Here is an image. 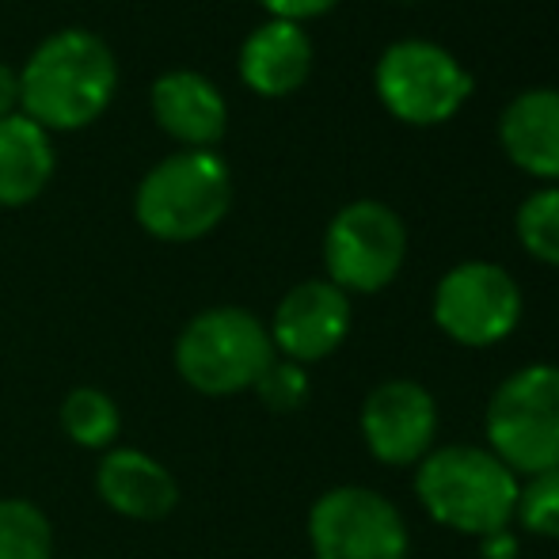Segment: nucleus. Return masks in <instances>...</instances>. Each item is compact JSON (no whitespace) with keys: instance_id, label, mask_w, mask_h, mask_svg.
Instances as JSON below:
<instances>
[{"instance_id":"1","label":"nucleus","mask_w":559,"mask_h":559,"mask_svg":"<svg viewBox=\"0 0 559 559\" xmlns=\"http://www.w3.org/2000/svg\"><path fill=\"white\" fill-rule=\"evenodd\" d=\"M118 84L115 53L92 31L50 35L20 73V107L43 130H81L107 111Z\"/></svg>"},{"instance_id":"2","label":"nucleus","mask_w":559,"mask_h":559,"mask_svg":"<svg viewBox=\"0 0 559 559\" xmlns=\"http://www.w3.org/2000/svg\"><path fill=\"white\" fill-rule=\"evenodd\" d=\"M518 476L479 445L430 449L415 472V495L438 525L464 537H491L507 530L518 510Z\"/></svg>"},{"instance_id":"3","label":"nucleus","mask_w":559,"mask_h":559,"mask_svg":"<svg viewBox=\"0 0 559 559\" xmlns=\"http://www.w3.org/2000/svg\"><path fill=\"white\" fill-rule=\"evenodd\" d=\"M233 206L228 164L210 148H183L160 160L138 187V222L148 236L168 243L202 240L225 222Z\"/></svg>"},{"instance_id":"4","label":"nucleus","mask_w":559,"mask_h":559,"mask_svg":"<svg viewBox=\"0 0 559 559\" xmlns=\"http://www.w3.org/2000/svg\"><path fill=\"white\" fill-rule=\"evenodd\" d=\"M274 358L278 354L266 324L236 305L199 312L176 338V373L202 396H236L255 389Z\"/></svg>"},{"instance_id":"5","label":"nucleus","mask_w":559,"mask_h":559,"mask_svg":"<svg viewBox=\"0 0 559 559\" xmlns=\"http://www.w3.org/2000/svg\"><path fill=\"white\" fill-rule=\"evenodd\" d=\"M484 435L514 476L559 468V366L537 361L510 373L487 404Z\"/></svg>"},{"instance_id":"6","label":"nucleus","mask_w":559,"mask_h":559,"mask_svg":"<svg viewBox=\"0 0 559 559\" xmlns=\"http://www.w3.org/2000/svg\"><path fill=\"white\" fill-rule=\"evenodd\" d=\"M377 99L407 126H442L472 99V73L430 38L392 43L377 61Z\"/></svg>"},{"instance_id":"7","label":"nucleus","mask_w":559,"mask_h":559,"mask_svg":"<svg viewBox=\"0 0 559 559\" xmlns=\"http://www.w3.org/2000/svg\"><path fill=\"white\" fill-rule=\"evenodd\" d=\"M407 255V228L392 206L358 199L332 217L324 233L328 282L350 294H381Z\"/></svg>"},{"instance_id":"8","label":"nucleus","mask_w":559,"mask_h":559,"mask_svg":"<svg viewBox=\"0 0 559 559\" xmlns=\"http://www.w3.org/2000/svg\"><path fill=\"white\" fill-rule=\"evenodd\" d=\"M309 545L317 559H407V525L373 487H332L309 510Z\"/></svg>"},{"instance_id":"9","label":"nucleus","mask_w":559,"mask_h":559,"mask_svg":"<svg viewBox=\"0 0 559 559\" xmlns=\"http://www.w3.org/2000/svg\"><path fill=\"white\" fill-rule=\"evenodd\" d=\"M435 324L461 346L502 343L522 320V289L514 274L487 259H468L442 274L435 289Z\"/></svg>"},{"instance_id":"10","label":"nucleus","mask_w":559,"mask_h":559,"mask_svg":"<svg viewBox=\"0 0 559 559\" xmlns=\"http://www.w3.org/2000/svg\"><path fill=\"white\" fill-rule=\"evenodd\" d=\"M366 449L381 464H419L438 435V404L419 381H384L366 396L358 415Z\"/></svg>"},{"instance_id":"11","label":"nucleus","mask_w":559,"mask_h":559,"mask_svg":"<svg viewBox=\"0 0 559 559\" xmlns=\"http://www.w3.org/2000/svg\"><path fill=\"white\" fill-rule=\"evenodd\" d=\"M266 332H271L274 354H282L286 361L297 366L324 361L350 332V297L332 282L309 278L282 297Z\"/></svg>"},{"instance_id":"12","label":"nucleus","mask_w":559,"mask_h":559,"mask_svg":"<svg viewBox=\"0 0 559 559\" xmlns=\"http://www.w3.org/2000/svg\"><path fill=\"white\" fill-rule=\"evenodd\" d=\"M96 491L130 522H164L179 502V484L145 449H111L96 468Z\"/></svg>"},{"instance_id":"13","label":"nucleus","mask_w":559,"mask_h":559,"mask_svg":"<svg viewBox=\"0 0 559 559\" xmlns=\"http://www.w3.org/2000/svg\"><path fill=\"white\" fill-rule=\"evenodd\" d=\"M312 73V38L301 23L266 20L248 35L240 50V76L266 99L294 96Z\"/></svg>"},{"instance_id":"14","label":"nucleus","mask_w":559,"mask_h":559,"mask_svg":"<svg viewBox=\"0 0 559 559\" xmlns=\"http://www.w3.org/2000/svg\"><path fill=\"white\" fill-rule=\"evenodd\" d=\"M499 145L510 164L559 183V88H530L499 115Z\"/></svg>"},{"instance_id":"15","label":"nucleus","mask_w":559,"mask_h":559,"mask_svg":"<svg viewBox=\"0 0 559 559\" xmlns=\"http://www.w3.org/2000/svg\"><path fill=\"white\" fill-rule=\"evenodd\" d=\"M153 115L164 133L191 148H206L222 141L228 111L225 96L206 81L202 73L179 69V73H164L153 84Z\"/></svg>"},{"instance_id":"16","label":"nucleus","mask_w":559,"mask_h":559,"mask_svg":"<svg viewBox=\"0 0 559 559\" xmlns=\"http://www.w3.org/2000/svg\"><path fill=\"white\" fill-rule=\"evenodd\" d=\"M53 176V145L27 115L0 118V206H27Z\"/></svg>"},{"instance_id":"17","label":"nucleus","mask_w":559,"mask_h":559,"mask_svg":"<svg viewBox=\"0 0 559 559\" xmlns=\"http://www.w3.org/2000/svg\"><path fill=\"white\" fill-rule=\"evenodd\" d=\"M61 427L81 449H107L122 430V412L104 389H73L61 400Z\"/></svg>"},{"instance_id":"18","label":"nucleus","mask_w":559,"mask_h":559,"mask_svg":"<svg viewBox=\"0 0 559 559\" xmlns=\"http://www.w3.org/2000/svg\"><path fill=\"white\" fill-rule=\"evenodd\" d=\"M0 559H53V525L35 502L0 499Z\"/></svg>"},{"instance_id":"19","label":"nucleus","mask_w":559,"mask_h":559,"mask_svg":"<svg viewBox=\"0 0 559 559\" xmlns=\"http://www.w3.org/2000/svg\"><path fill=\"white\" fill-rule=\"evenodd\" d=\"M518 240L537 263L559 266V187H540L518 206Z\"/></svg>"},{"instance_id":"20","label":"nucleus","mask_w":559,"mask_h":559,"mask_svg":"<svg viewBox=\"0 0 559 559\" xmlns=\"http://www.w3.org/2000/svg\"><path fill=\"white\" fill-rule=\"evenodd\" d=\"M514 514L537 537H559V468L530 476V484L518 491Z\"/></svg>"},{"instance_id":"21","label":"nucleus","mask_w":559,"mask_h":559,"mask_svg":"<svg viewBox=\"0 0 559 559\" xmlns=\"http://www.w3.org/2000/svg\"><path fill=\"white\" fill-rule=\"evenodd\" d=\"M255 392H259V400L271 407V412L286 415V412H297V407H305L312 384H309V373H305V366H297V361H286V358H274L271 366H266V373L255 381Z\"/></svg>"},{"instance_id":"22","label":"nucleus","mask_w":559,"mask_h":559,"mask_svg":"<svg viewBox=\"0 0 559 559\" xmlns=\"http://www.w3.org/2000/svg\"><path fill=\"white\" fill-rule=\"evenodd\" d=\"M259 4H263L266 12H271V20L301 23V20H312V15L332 12L338 0H259Z\"/></svg>"},{"instance_id":"23","label":"nucleus","mask_w":559,"mask_h":559,"mask_svg":"<svg viewBox=\"0 0 559 559\" xmlns=\"http://www.w3.org/2000/svg\"><path fill=\"white\" fill-rule=\"evenodd\" d=\"M479 548H484V559H514L518 556V540L514 533L499 530L491 537H479Z\"/></svg>"},{"instance_id":"24","label":"nucleus","mask_w":559,"mask_h":559,"mask_svg":"<svg viewBox=\"0 0 559 559\" xmlns=\"http://www.w3.org/2000/svg\"><path fill=\"white\" fill-rule=\"evenodd\" d=\"M20 107V76L8 66H0V118H8Z\"/></svg>"}]
</instances>
